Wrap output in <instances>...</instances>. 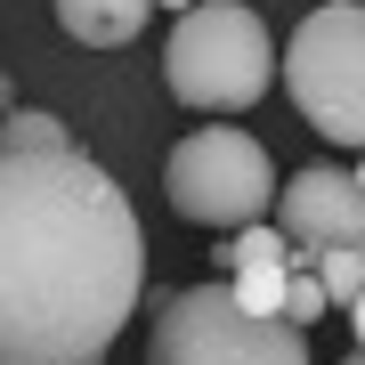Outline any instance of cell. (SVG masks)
<instances>
[{"instance_id": "30bf717a", "label": "cell", "mask_w": 365, "mask_h": 365, "mask_svg": "<svg viewBox=\"0 0 365 365\" xmlns=\"http://www.w3.org/2000/svg\"><path fill=\"white\" fill-rule=\"evenodd\" d=\"M309 276L325 284V300H357L365 292V252H317Z\"/></svg>"}, {"instance_id": "52a82bcc", "label": "cell", "mask_w": 365, "mask_h": 365, "mask_svg": "<svg viewBox=\"0 0 365 365\" xmlns=\"http://www.w3.org/2000/svg\"><path fill=\"white\" fill-rule=\"evenodd\" d=\"M220 268H227V292L244 300V309L276 317V309H284V284H292V244L252 220L244 235H220Z\"/></svg>"}, {"instance_id": "5bb4252c", "label": "cell", "mask_w": 365, "mask_h": 365, "mask_svg": "<svg viewBox=\"0 0 365 365\" xmlns=\"http://www.w3.org/2000/svg\"><path fill=\"white\" fill-rule=\"evenodd\" d=\"M349 179H357V187H365V163H357V170H349Z\"/></svg>"}, {"instance_id": "9c48e42d", "label": "cell", "mask_w": 365, "mask_h": 365, "mask_svg": "<svg viewBox=\"0 0 365 365\" xmlns=\"http://www.w3.org/2000/svg\"><path fill=\"white\" fill-rule=\"evenodd\" d=\"M81 146L57 114H0V155H66Z\"/></svg>"}, {"instance_id": "4fadbf2b", "label": "cell", "mask_w": 365, "mask_h": 365, "mask_svg": "<svg viewBox=\"0 0 365 365\" xmlns=\"http://www.w3.org/2000/svg\"><path fill=\"white\" fill-rule=\"evenodd\" d=\"M155 9H179V16H187V9H195V0H155Z\"/></svg>"}, {"instance_id": "7a4b0ae2", "label": "cell", "mask_w": 365, "mask_h": 365, "mask_svg": "<svg viewBox=\"0 0 365 365\" xmlns=\"http://www.w3.org/2000/svg\"><path fill=\"white\" fill-rule=\"evenodd\" d=\"M163 81H170L179 106L220 114V122L260 106L268 81H276V41L260 25V9H244V0H195L163 41Z\"/></svg>"}, {"instance_id": "8992f818", "label": "cell", "mask_w": 365, "mask_h": 365, "mask_svg": "<svg viewBox=\"0 0 365 365\" xmlns=\"http://www.w3.org/2000/svg\"><path fill=\"white\" fill-rule=\"evenodd\" d=\"M276 235L292 244V268H309L317 252H365V187L333 163L276 179Z\"/></svg>"}, {"instance_id": "9a60e30c", "label": "cell", "mask_w": 365, "mask_h": 365, "mask_svg": "<svg viewBox=\"0 0 365 365\" xmlns=\"http://www.w3.org/2000/svg\"><path fill=\"white\" fill-rule=\"evenodd\" d=\"M341 365H365V349H357V357H341Z\"/></svg>"}, {"instance_id": "ba28073f", "label": "cell", "mask_w": 365, "mask_h": 365, "mask_svg": "<svg viewBox=\"0 0 365 365\" xmlns=\"http://www.w3.org/2000/svg\"><path fill=\"white\" fill-rule=\"evenodd\" d=\"M49 9L66 25V41H81V49H130L155 16V0H49Z\"/></svg>"}, {"instance_id": "7c38bea8", "label": "cell", "mask_w": 365, "mask_h": 365, "mask_svg": "<svg viewBox=\"0 0 365 365\" xmlns=\"http://www.w3.org/2000/svg\"><path fill=\"white\" fill-rule=\"evenodd\" d=\"M349 325H357V349H365V292L349 300Z\"/></svg>"}, {"instance_id": "8fae6325", "label": "cell", "mask_w": 365, "mask_h": 365, "mask_svg": "<svg viewBox=\"0 0 365 365\" xmlns=\"http://www.w3.org/2000/svg\"><path fill=\"white\" fill-rule=\"evenodd\" d=\"M276 317H284V325H300V333H309L317 317H325V284H317L309 268H292V284H284V309H276Z\"/></svg>"}, {"instance_id": "277c9868", "label": "cell", "mask_w": 365, "mask_h": 365, "mask_svg": "<svg viewBox=\"0 0 365 365\" xmlns=\"http://www.w3.org/2000/svg\"><path fill=\"white\" fill-rule=\"evenodd\" d=\"M276 73L292 90V114L325 146L365 155V0H317Z\"/></svg>"}, {"instance_id": "6da1fadb", "label": "cell", "mask_w": 365, "mask_h": 365, "mask_svg": "<svg viewBox=\"0 0 365 365\" xmlns=\"http://www.w3.org/2000/svg\"><path fill=\"white\" fill-rule=\"evenodd\" d=\"M146 292V227L90 146L0 155V365H106Z\"/></svg>"}, {"instance_id": "3957f363", "label": "cell", "mask_w": 365, "mask_h": 365, "mask_svg": "<svg viewBox=\"0 0 365 365\" xmlns=\"http://www.w3.org/2000/svg\"><path fill=\"white\" fill-rule=\"evenodd\" d=\"M146 365H309V333L244 309L220 276L146 300Z\"/></svg>"}, {"instance_id": "5b68a950", "label": "cell", "mask_w": 365, "mask_h": 365, "mask_svg": "<svg viewBox=\"0 0 365 365\" xmlns=\"http://www.w3.org/2000/svg\"><path fill=\"white\" fill-rule=\"evenodd\" d=\"M163 203L187 227H252L276 211V163L235 122H203L163 155Z\"/></svg>"}]
</instances>
